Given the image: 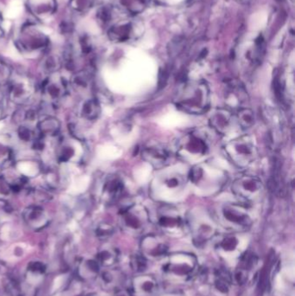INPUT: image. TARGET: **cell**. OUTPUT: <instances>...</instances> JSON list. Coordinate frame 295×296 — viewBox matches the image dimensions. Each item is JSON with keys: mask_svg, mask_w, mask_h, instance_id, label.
<instances>
[{"mask_svg": "<svg viewBox=\"0 0 295 296\" xmlns=\"http://www.w3.org/2000/svg\"><path fill=\"white\" fill-rule=\"evenodd\" d=\"M21 47L26 50H37L46 46L47 38L37 31H30L24 39L20 41Z\"/></svg>", "mask_w": 295, "mask_h": 296, "instance_id": "cell-11", "label": "cell"}, {"mask_svg": "<svg viewBox=\"0 0 295 296\" xmlns=\"http://www.w3.org/2000/svg\"><path fill=\"white\" fill-rule=\"evenodd\" d=\"M123 185L118 178H113L109 179L104 185V192L111 200H115L121 194Z\"/></svg>", "mask_w": 295, "mask_h": 296, "instance_id": "cell-17", "label": "cell"}, {"mask_svg": "<svg viewBox=\"0 0 295 296\" xmlns=\"http://www.w3.org/2000/svg\"><path fill=\"white\" fill-rule=\"evenodd\" d=\"M9 74L8 68L0 62V84H2L4 81H7V79L9 78Z\"/></svg>", "mask_w": 295, "mask_h": 296, "instance_id": "cell-24", "label": "cell"}, {"mask_svg": "<svg viewBox=\"0 0 295 296\" xmlns=\"http://www.w3.org/2000/svg\"><path fill=\"white\" fill-rule=\"evenodd\" d=\"M59 129V124L57 122V120L49 117L45 119L44 122H41L39 123V130L42 136H46V135H54L57 134Z\"/></svg>", "mask_w": 295, "mask_h": 296, "instance_id": "cell-16", "label": "cell"}, {"mask_svg": "<svg viewBox=\"0 0 295 296\" xmlns=\"http://www.w3.org/2000/svg\"><path fill=\"white\" fill-rule=\"evenodd\" d=\"M261 181L251 176H243L237 178L232 185V190L236 196L246 200H252L261 194Z\"/></svg>", "mask_w": 295, "mask_h": 296, "instance_id": "cell-5", "label": "cell"}, {"mask_svg": "<svg viewBox=\"0 0 295 296\" xmlns=\"http://www.w3.org/2000/svg\"><path fill=\"white\" fill-rule=\"evenodd\" d=\"M132 266L134 270L142 272L146 268V259L142 255H135L132 259Z\"/></svg>", "mask_w": 295, "mask_h": 296, "instance_id": "cell-22", "label": "cell"}, {"mask_svg": "<svg viewBox=\"0 0 295 296\" xmlns=\"http://www.w3.org/2000/svg\"><path fill=\"white\" fill-rule=\"evenodd\" d=\"M162 296H181L179 294H177V293H165L164 295Z\"/></svg>", "mask_w": 295, "mask_h": 296, "instance_id": "cell-25", "label": "cell"}, {"mask_svg": "<svg viewBox=\"0 0 295 296\" xmlns=\"http://www.w3.org/2000/svg\"><path fill=\"white\" fill-rule=\"evenodd\" d=\"M209 91L205 84L194 85L184 89L178 106L190 113L204 112L208 108Z\"/></svg>", "mask_w": 295, "mask_h": 296, "instance_id": "cell-2", "label": "cell"}, {"mask_svg": "<svg viewBox=\"0 0 295 296\" xmlns=\"http://www.w3.org/2000/svg\"><path fill=\"white\" fill-rule=\"evenodd\" d=\"M224 225L234 229L244 230L251 225V219L244 208L236 205H226L220 212Z\"/></svg>", "mask_w": 295, "mask_h": 296, "instance_id": "cell-4", "label": "cell"}, {"mask_svg": "<svg viewBox=\"0 0 295 296\" xmlns=\"http://www.w3.org/2000/svg\"><path fill=\"white\" fill-rule=\"evenodd\" d=\"M159 225L166 230H173L179 228L181 225L180 218L174 216H162L159 218Z\"/></svg>", "mask_w": 295, "mask_h": 296, "instance_id": "cell-19", "label": "cell"}, {"mask_svg": "<svg viewBox=\"0 0 295 296\" xmlns=\"http://www.w3.org/2000/svg\"><path fill=\"white\" fill-rule=\"evenodd\" d=\"M207 150V145L201 138L195 134H188L183 138L178 153L183 158L205 155Z\"/></svg>", "mask_w": 295, "mask_h": 296, "instance_id": "cell-7", "label": "cell"}, {"mask_svg": "<svg viewBox=\"0 0 295 296\" xmlns=\"http://www.w3.org/2000/svg\"><path fill=\"white\" fill-rule=\"evenodd\" d=\"M93 0H72V7L78 12H85L92 5Z\"/></svg>", "mask_w": 295, "mask_h": 296, "instance_id": "cell-23", "label": "cell"}, {"mask_svg": "<svg viewBox=\"0 0 295 296\" xmlns=\"http://www.w3.org/2000/svg\"><path fill=\"white\" fill-rule=\"evenodd\" d=\"M196 266L195 256L187 253H176L169 256L163 270L171 276L183 278L189 276Z\"/></svg>", "mask_w": 295, "mask_h": 296, "instance_id": "cell-3", "label": "cell"}, {"mask_svg": "<svg viewBox=\"0 0 295 296\" xmlns=\"http://www.w3.org/2000/svg\"><path fill=\"white\" fill-rule=\"evenodd\" d=\"M61 66V60L57 56L50 55L44 60V68L49 73H55Z\"/></svg>", "mask_w": 295, "mask_h": 296, "instance_id": "cell-20", "label": "cell"}, {"mask_svg": "<svg viewBox=\"0 0 295 296\" xmlns=\"http://www.w3.org/2000/svg\"><path fill=\"white\" fill-rule=\"evenodd\" d=\"M237 118H238L240 126L244 129L250 128L253 125L255 124V116L250 109H241L237 115Z\"/></svg>", "mask_w": 295, "mask_h": 296, "instance_id": "cell-18", "label": "cell"}, {"mask_svg": "<svg viewBox=\"0 0 295 296\" xmlns=\"http://www.w3.org/2000/svg\"><path fill=\"white\" fill-rule=\"evenodd\" d=\"M18 135L23 142H31L34 139V133L31 130V128L24 125L19 127Z\"/></svg>", "mask_w": 295, "mask_h": 296, "instance_id": "cell-21", "label": "cell"}, {"mask_svg": "<svg viewBox=\"0 0 295 296\" xmlns=\"http://www.w3.org/2000/svg\"><path fill=\"white\" fill-rule=\"evenodd\" d=\"M142 256L146 258L159 259L165 256L168 247L164 241L155 236H147L141 242Z\"/></svg>", "mask_w": 295, "mask_h": 296, "instance_id": "cell-8", "label": "cell"}, {"mask_svg": "<svg viewBox=\"0 0 295 296\" xmlns=\"http://www.w3.org/2000/svg\"><path fill=\"white\" fill-rule=\"evenodd\" d=\"M81 115L87 120H94L100 115V105L94 99L85 101L81 108Z\"/></svg>", "mask_w": 295, "mask_h": 296, "instance_id": "cell-15", "label": "cell"}, {"mask_svg": "<svg viewBox=\"0 0 295 296\" xmlns=\"http://www.w3.org/2000/svg\"><path fill=\"white\" fill-rule=\"evenodd\" d=\"M239 240L235 236H228L224 237L218 244V249L220 252L226 254V255H236L238 252L239 248Z\"/></svg>", "mask_w": 295, "mask_h": 296, "instance_id": "cell-14", "label": "cell"}, {"mask_svg": "<svg viewBox=\"0 0 295 296\" xmlns=\"http://www.w3.org/2000/svg\"><path fill=\"white\" fill-rule=\"evenodd\" d=\"M228 156L239 166L249 165L256 157V148L249 138H237L225 147Z\"/></svg>", "mask_w": 295, "mask_h": 296, "instance_id": "cell-1", "label": "cell"}, {"mask_svg": "<svg viewBox=\"0 0 295 296\" xmlns=\"http://www.w3.org/2000/svg\"><path fill=\"white\" fill-rule=\"evenodd\" d=\"M10 96L17 103H25L31 97V86L24 81H15L10 87Z\"/></svg>", "mask_w": 295, "mask_h": 296, "instance_id": "cell-13", "label": "cell"}, {"mask_svg": "<svg viewBox=\"0 0 295 296\" xmlns=\"http://www.w3.org/2000/svg\"><path fill=\"white\" fill-rule=\"evenodd\" d=\"M143 158L156 168H160L167 161L168 154L160 148H146L143 151Z\"/></svg>", "mask_w": 295, "mask_h": 296, "instance_id": "cell-12", "label": "cell"}, {"mask_svg": "<svg viewBox=\"0 0 295 296\" xmlns=\"http://www.w3.org/2000/svg\"><path fill=\"white\" fill-rule=\"evenodd\" d=\"M158 288V281L152 275H140L133 280V291L138 296L153 295Z\"/></svg>", "mask_w": 295, "mask_h": 296, "instance_id": "cell-9", "label": "cell"}, {"mask_svg": "<svg viewBox=\"0 0 295 296\" xmlns=\"http://www.w3.org/2000/svg\"><path fill=\"white\" fill-rule=\"evenodd\" d=\"M231 115L226 109H218L211 117V125L220 134H225L230 129Z\"/></svg>", "mask_w": 295, "mask_h": 296, "instance_id": "cell-10", "label": "cell"}, {"mask_svg": "<svg viewBox=\"0 0 295 296\" xmlns=\"http://www.w3.org/2000/svg\"><path fill=\"white\" fill-rule=\"evenodd\" d=\"M122 219L123 225L128 231L134 233H140L146 226L147 215L145 210L139 209L136 206H134L123 212Z\"/></svg>", "mask_w": 295, "mask_h": 296, "instance_id": "cell-6", "label": "cell"}]
</instances>
